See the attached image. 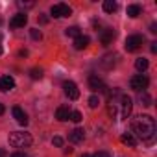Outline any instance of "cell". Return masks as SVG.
Instances as JSON below:
<instances>
[{
  "label": "cell",
  "mask_w": 157,
  "mask_h": 157,
  "mask_svg": "<svg viewBox=\"0 0 157 157\" xmlns=\"http://www.w3.org/2000/svg\"><path fill=\"white\" fill-rule=\"evenodd\" d=\"M131 128H133V133H135L139 139L146 140V142H151V140H153L155 129H157V128H155V120H153L150 115H140V117H137V118L133 120Z\"/></svg>",
  "instance_id": "6da1fadb"
},
{
  "label": "cell",
  "mask_w": 157,
  "mask_h": 157,
  "mask_svg": "<svg viewBox=\"0 0 157 157\" xmlns=\"http://www.w3.org/2000/svg\"><path fill=\"white\" fill-rule=\"evenodd\" d=\"M8 140L13 148H28L32 144V135L26 131H13V133H10Z\"/></svg>",
  "instance_id": "7a4b0ae2"
},
{
  "label": "cell",
  "mask_w": 157,
  "mask_h": 157,
  "mask_svg": "<svg viewBox=\"0 0 157 157\" xmlns=\"http://www.w3.org/2000/svg\"><path fill=\"white\" fill-rule=\"evenodd\" d=\"M148 83H150V80L144 74H137V76H133L129 80V87L133 91H137V93H142L144 89H148Z\"/></svg>",
  "instance_id": "3957f363"
},
{
  "label": "cell",
  "mask_w": 157,
  "mask_h": 157,
  "mask_svg": "<svg viewBox=\"0 0 157 157\" xmlns=\"http://www.w3.org/2000/svg\"><path fill=\"white\" fill-rule=\"evenodd\" d=\"M142 43H144V37L142 35H129L128 39H126V50L128 52H135V50H139L140 46H142Z\"/></svg>",
  "instance_id": "277c9868"
},
{
  "label": "cell",
  "mask_w": 157,
  "mask_h": 157,
  "mask_svg": "<svg viewBox=\"0 0 157 157\" xmlns=\"http://www.w3.org/2000/svg\"><path fill=\"white\" fill-rule=\"evenodd\" d=\"M50 13H52L54 19H61V17H68L72 13V10L67 4H54L52 10H50Z\"/></svg>",
  "instance_id": "5b68a950"
},
{
  "label": "cell",
  "mask_w": 157,
  "mask_h": 157,
  "mask_svg": "<svg viewBox=\"0 0 157 157\" xmlns=\"http://www.w3.org/2000/svg\"><path fill=\"white\" fill-rule=\"evenodd\" d=\"M63 91H65V94L70 100H78V98H80V89H78V85L74 82H65L63 83Z\"/></svg>",
  "instance_id": "8992f818"
},
{
  "label": "cell",
  "mask_w": 157,
  "mask_h": 157,
  "mask_svg": "<svg viewBox=\"0 0 157 157\" xmlns=\"http://www.w3.org/2000/svg\"><path fill=\"white\" fill-rule=\"evenodd\" d=\"M89 89L94 91V93H105L107 91V87L104 85V82L98 76H89Z\"/></svg>",
  "instance_id": "52a82bcc"
},
{
  "label": "cell",
  "mask_w": 157,
  "mask_h": 157,
  "mask_svg": "<svg viewBox=\"0 0 157 157\" xmlns=\"http://www.w3.org/2000/svg\"><path fill=\"white\" fill-rule=\"evenodd\" d=\"M120 104H122V113H120V117H122V118H128V117L131 115V107H133L131 98H129L128 94H120Z\"/></svg>",
  "instance_id": "ba28073f"
},
{
  "label": "cell",
  "mask_w": 157,
  "mask_h": 157,
  "mask_svg": "<svg viewBox=\"0 0 157 157\" xmlns=\"http://www.w3.org/2000/svg\"><path fill=\"white\" fill-rule=\"evenodd\" d=\"M83 139H85V131H83L82 128H76V129H72V131L68 133V140L74 142V144L83 142Z\"/></svg>",
  "instance_id": "9c48e42d"
},
{
  "label": "cell",
  "mask_w": 157,
  "mask_h": 157,
  "mask_svg": "<svg viewBox=\"0 0 157 157\" xmlns=\"http://www.w3.org/2000/svg\"><path fill=\"white\" fill-rule=\"evenodd\" d=\"M117 37V32L115 30H111V28H107V30H102V33H100V43L102 44H111L113 43V39Z\"/></svg>",
  "instance_id": "30bf717a"
},
{
  "label": "cell",
  "mask_w": 157,
  "mask_h": 157,
  "mask_svg": "<svg viewBox=\"0 0 157 157\" xmlns=\"http://www.w3.org/2000/svg\"><path fill=\"white\" fill-rule=\"evenodd\" d=\"M11 89H15V80L11 76H2V78H0V91L8 93Z\"/></svg>",
  "instance_id": "8fae6325"
},
{
  "label": "cell",
  "mask_w": 157,
  "mask_h": 157,
  "mask_svg": "<svg viewBox=\"0 0 157 157\" xmlns=\"http://www.w3.org/2000/svg\"><path fill=\"white\" fill-rule=\"evenodd\" d=\"M26 22H28V15H26V13H19V15H15V17L10 21V26H11V28H24Z\"/></svg>",
  "instance_id": "7c38bea8"
},
{
  "label": "cell",
  "mask_w": 157,
  "mask_h": 157,
  "mask_svg": "<svg viewBox=\"0 0 157 157\" xmlns=\"http://www.w3.org/2000/svg\"><path fill=\"white\" fill-rule=\"evenodd\" d=\"M13 117H15V120H17L21 126H26V124H28V115H26L21 107H13Z\"/></svg>",
  "instance_id": "4fadbf2b"
},
{
  "label": "cell",
  "mask_w": 157,
  "mask_h": 157,
  "mask_svg": "<svg viewBox=\"0 0 157 157\" xmlns=\"http://www.w3.org/2000/svg\"><path fill=\"white\" fill-rule=\"evenodd\" d=\"M68 115H70V109H68V105H59V107H57V111H56V118H57L59 122H65V120H68Z\"/></svg>",
  "instance_id": "5bb4252c"
},
{
  "label": "cell",
  "mask_w": 157,
  "mask_h": 157,
  "mask_svg": "<svg viewBox=\"0 0 157 157\" xmlns=\"http://www.w3.org/2000/svg\"><path fill=\"white\" fill-rule=\"evenodd\" d=\"M87 46H89V37L87 35H80V37L74 39V48L76 50H85Z\"/></svg>",
  "instance_id": "9a60e30c"
},
{
  "label": "cell",
  "mask_w": 157,
  "mask_h": 157,
  "mask_svg": "<svg viewBox=\"0 0 157 157\" xmlns=\"http://www.w3.org/2000/svg\"><path fill=\"white\" fill-rule=\"evenodd\" d=\"M120 140H122L124 144L131 146V148H135V146H137V137H135L133 133H124V135L120 137Z\"/></svg>",
  "instance_id": "2e32d148"
},
{
  "label": "cell",
  "mask_w": 157,
  "mask_h": 157,
  "mask_svg": "<svg viewBox=\"0 0 157 157\" xmlns=\"http://www.w3.org/2000/svg\"><path fill=\"white\" fill-rule=\"evenodd\" d=\"M117 59H118V56L117 54H107L105 57H104V61H102V65L105 67V68H111L115 63H117Z\"/></svg>",
  "instance_id": "e0dca14e"
},
{
  "label": "cell",
  "mask_w": 157,
  "mask_h": 157,
  "mask_svg": "<svg viewBox=\"0 0 157 157\" xmlns=\"http://www.w3.org/2000/svg\"><path fill=\"white\" fill-rule=\"evenodd\" d=\"M140 6L139 4H131V6H128V17H131V19H137L139 15H140Z\"/></svg>",
  "instance_id": "ac0fdd59"
},
{
  "label": "cell",
  "mask_w": 157,
  "mask_h": 157,
  "mask_svg": "<svg viewBox=\"0 0 157 157\" xmlns=\"http://www.w3.org/2000/svg\"><path fill=\"white\" fill-rule=\"evenodd\" d=\"M139 102H140V105H144V107H148V105H151V98H150V94H148L146 91H142V93H139Z\"/></svg>",
  "instance_id": "d6986e66"
},
{
  "label": "cell",
  "mask_w": 157,
  "mask_h": 157,
  "mask_svg": "<svg viewBox=\"0 0 157 157\" xmlns=\"http://www.w3.org/2000/svg\"><path fill=\"white\" fill-rule=\"evenodd\" d=\"M117 8H118V4L115 0H105L104 2V11L105 13H113V11H117Z\"/></svg>",
  "instance_id": "ffe728a7"
},
{
  "label": "cell",
  "mask_w": 157,
  "mask_h": 157,
  "mask_svg": "<svg viewBox=\"0 0 157 157\" xmlns=\"http://www.w3.org/2000/svg\"><path fill=\"white\" fill-rule=\"evenodd\" d=\"M135 68H137V70H140V72H144V70L148 68V59H144V57H139V59L135 61Z\"/></svg>",
  "instance_id": "44dd1931"
},
{
  "label": "cell",
  "mask_w": 157,
  "mask_h": 157,
  "mask_svg": "<svg viewBox=\"0 0 157 157\" xmlns=\"http://www.w3.org/2000/svg\"><path fill=\"white\" fill-rule=\"evenodd\" d=\"M67 35L68 37H80L82 35V32H80V28H78V26H70V28H67Z\"/></svg>",
  "instance_id": "7402d4cb"
},
{
  "label": "cell",
  "mask_w": 157,
  "mask_h": 157,
  "mask_svg": "<svg viewBox=\"0 0 157 157\" xmlns=\"http://www.w3.org/2000/svg\"><path fill=\"white\" fill-rule=\"evenodd\" d=\"M30 76H32V80H41V78H43V68H32L30 70Z\"/></svg>",
  "instance_id": "603a6c76"
},
{
  "label": "cell",
  "mask_w": 157,
  "mask_h": 157,
  "mask_svg": "<svg viewBox=\"0 0 157 157\" xmlns=\"http://www.w3.org/2000/svg\"><path fill=\"white\" fill-rule=\"evenodd\" d=\"M68 120H72V122H82V113L80 111H70V115H68Z\"/></svg>",
  "instance_id": "cb8c5ba5"
},
{
  "label": "cell",
  "mask_w": 157,
  "mask_h": 157,
  "mask_svg": "<svg viewBox=\"0 0 157 157\" xmlns=\"http://www.w3.org/2000/svg\"><path fill=\"white\" fill-rule=\"evenodd\" d=\"M30 35H32V39H35V41H41V39H43L41 30H37V28H32V30H30Z\"/></svg>",
  "instance_id": "d4e9b609"
},
{
  "label": "cell",
  "mask_w": 157,
  "mask_h": 157,
  "mask_svg": "<svg viewBox=\"0 0 157 157\" xmlns=\"http://www.w3.org/2000/svg\"><path fill=\"white\" fill-rule=\"evenodd\" d=\"M98 104H100V98H98L96 94H93V96L89 98V105H91L93 109H96V107H98Z\"/></svg>",
  "instance_id": "484cf974"
},
{
  "label": "cell",
  "mask_w": 157,
  "mask_h": 157,
  "mask_svg": "<svg viewBox=\"0 0 157 157\" xmlns=\"http://www.w3.org/2000/svg\"><path fill=\"white\" fill-rule=\"evenodd\" d=\"M107 113H109L111 117H115V115H117V104H115L113 100H109V105H107Z\"/></svg>",
  "instance_id": "4316f807"
},
{
  "label": "cell",
  "mask_w": 157,
  "mask_h": 157,
  "mask_svg": "<svg viewBox=\"0 0 157 157\" xmlns=\"http://www.w3.org/2000/svg\"><path fill=\"white\" fill-rule=\"evenodd\" d=\"M19 8H33L35 6V2H33V0H30V2H22V0H19Z\"/></svg>",
  "instance_id": "83f0119b"
},
{
  "label": "cell",
  "mask_w": 157,
  "mask_h": 157,
  "mask_svg": "<svg viewBox=\"0 0 157 157\" xmlns=\"http://www.w3.org/2000/svg\"><path fill=\"white\" fill-rule=\"evenodd\" d=\"M52 142H54V146H63V137H59V135H56L54 139H52Z\"/></svg>",
  "instance_id": "f1b7e54d"
},
{
  "label": "cell",
  "mask_w": 157,
  "mask_h": 157,
  "mask_svg": "<svg viewBox=\"0 0 157 157\" xmlns=\"http://www.w3.org/2000/svg\"><path fill=\"white\" fill-rule=\"evenodd\" d=\"M93 157H111V155H109L107 151H98V153H94Z\"/></svg>",
  "instance_id": "f546056e"
},
{
  "label": "cell",
  "mask_w": 157,
  "mask_h": 157,
  "mask_svg": "<svg viewBox=\"0 0 157 157\" xmlns=\"http://www.w3.org/2000/svg\"><path fill=\"white\" fill-rule=\"evenodd\" d=\"M11 157H28L24 151H15V153H11Z\"/></svg>",
  "instance_id": "4dcf8cb0"
},
{
  "label": "cell",
  "mask_w": 157,
  "mask_h": 157,
  "mask_svg": "<svg viewBox=\"0 0 157 157\" xmlns=\"http://www.w3.org/2000/svg\"><path fill=\"white\" fill-rule=\"evenodd\" d=\"M19 56H21V57H26V56H28V50H26V48L19 50Z\"/></svg>",
  "instance_id": "1f68e13d"
},
{
  "label": "cell",
  "mask_w": 157,
  "mask_h": 157,
  "mask_svg": "<svg viewBox=\"0 0 157 157\" xmlns=\"http://www.w3.org/2000/svg\"><path fill=\"white\" fill-rule=\"evenodd\" d=\"M150 50H151V54H155V52H157V43H151V46H150Z\"/></svg>",
  "instance_id": "d6a6232c"
},
{
  "label": "cell",
  "mask_w": 157,
  "mask_h": 157,
  "mask_svg": "<svg viewBox=\"0 0 157 157\" xmlns=\"http://www.w3.org/2000/svg\"><path fill=\"white\" fill-rule=\"evenodd\" d=\"M6 155H8V151L4 148H0V157H6Z\"/></svg>",
  "instance_id": "836d02e7"
},
{
  "label": "cell",
  "mask_w": 157,
  "mask_h": 157,
  "mask_svg": "<svg viewBox=\"0 0 157 157\" xmlns=\"http://www.w3.org/2000/svg\"><path fill=\"white\" fill-rule=\"evenodd\" d=\"M41 22H43V24L48 22V17H46V15H41Z\"/></svg>",
  "instance_id": "e575fe53"
},
{
  "label": "cell",
  "mask_w": 157,
  "mask_h": 157,
  "mask_svg": "<svg viewBox=\"0 0 157 157\" xmlns=\"http://www.w3.org/2000/svg\"><path fill=\"white\" fill-rule=\"evenodd\" d=\"M150 28H151V30H150V32H151V33H157V26H155V24H151V26H150Z\"/></svg>",
  "instance_id": "d590c367"
},
{
  "label": "cell",
  "mask_w": 157,
  "mask_h": 157,
  "mask_svg": "<svg viewBox=\"0 0 157 157\" xmlns=\"http://www.w3.org/2000/svg\"><path fill=\"white\" fill-rule=\"evenodd\" d=\"M4 111H6V107H4L2 104H0V115H4Z\"/></svg>",
  "instance_id": "8d00e7d4"
},
{
  "label": "cell",
  "mask_w": 157,
  "mask_h": 157,
  "mask_svg": "<svg viewBox=\"0 0 157 157\" xmlns=\"http://www.w3.org/2000/svg\"><path fill=\"white\" fill-rule=\"evenodd\" d=\"M82 157H93V155H89V153H83V155H82Z\"/></svg>",
  "instance_id": "74e56055"
},
{
  "label": "cell",
  "mask_w": 157,
  "mask_h": 157,
  "mask_svg": "<svg viewBox=\"0 0 157 157\" xmlns=\"http://www.w3.org/2000/svg\"><path fill=\"white\" fill-rule=\"evenodd\" d=\"M2 52H4V50H2V46H0V54H2Z\"/></svg>",
  "instance_id": "f35d334b"
},
{
  "label": "cell",
  "mask_w": 157,
  "mask_h": 157,
  "mask_svg": "<svg viewBox=\"0 0 157 157\" xmlns=\"http://www.w3.org/2000/svg\"><path fill=\"white\" fill-rule=\"evenodd\" d=\"M0 41H2V33H0Z\"/></svg>",
  "instance_id": "ab89813d"
}]
</instances>
